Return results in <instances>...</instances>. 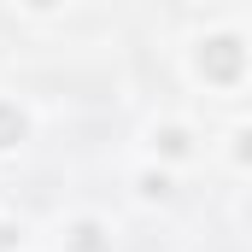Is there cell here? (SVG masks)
<instances>
[{"label": "cell", "mask_w": 252, "mask_h": 252, "mask_svg": "<svg viewBox=\"0 0 252 252\" xmlns=\"http://www.w3.org/2000/svg\"><path fill=\"white\" fill-rule=\"evenodd\" d=\"M30 135H35V112H30V100H18V94L0 88V158L24 153Z\"/></svg>", "instance_id": "3957f363"}, {"label": "cell", "mask_w": 252, "mask_h": 252, "mask_svg": "<svg viewBox=\"0 0 252 252\" xmlns=\"http://www.w3.org/2000/svg\"><path fill=\"white\" fill-rule=\"evenodd\" d=\"M59 252H112V223L100 211H76L59 229Z\"/></svg>", "instance_id": "277c9868"}, {"label": "cell", "mask_w": 252, "mask_h": 252, "mask_svg": "<svg viewBox=\"0 0 252 252\" xmlns=\"http://www.w3.org/2000/svg\"><path fill=\"white\" fill-rule=\"evenodd\" d=\"M141 153H147V164H158V170H182V164H193L199 153H205V135L193 129V118H182V112H158L153 124L141 129Z\"/></svg>", "instance_id": "7a4b0ae2"}, {"label": "cell", "mask_w": 252, "mask_h": 252, "mask_svg": "<svg viewBox=\"0 0 252 252\" xmlns=\"http://www.w3.org/2000/svg\"><path fill=\"white\" fill-rule=\"evenodd\" d=\"M223 141H229V164H235V176H247V124H235Z\"/></svg>", "instance_id": "8992f818"}, {"label": "cell", "mask_w": 252, "mask_h": 252, "mask_svg": "<svg viewBox=\"0 0 252 252\" xmlns=\"http://www.w3.org/2000/svg\"><path fill=\"white\" fill-rule=\"evenodd\" d=\"M188 76L205 94H223V100H241L252 76V53H247V24L241 12H223L217 24H205L188 41Z\"/></svg>", "instance_id": "6da1fadb"}, {"label": "cell", "mask_w": 252, "mask_h": 252, "mask_svg": "<svg viewBox=\"0 0 252 252\" xmlns=\"http://www.w3.org/2000/svg\"><path fill=\"white\" fill-rule=\"evenodd\" d=\"M170 193H176V176H170V170H158V164H147V158L129 170V199H135V205H170Z\"/></svg>", "instance_id": "5b68a950"}]
</instances>
